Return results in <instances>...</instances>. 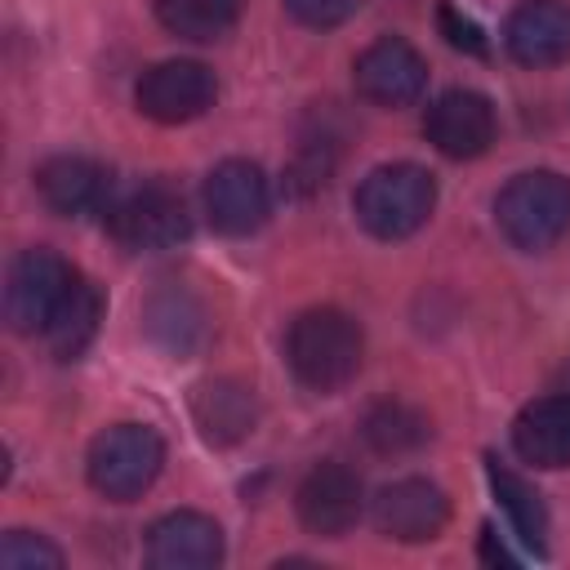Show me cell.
I'll list each match as a JSON object with an SVG mask.
<instances>
[{
  "instance_id": "cell-12",
  "label": "cell",
  "mask_w": 570,
  "mask_h": 570,
  "mask_svg": "<svg viewBox=\"0 0 570 570\" xmlns=\"http://www.w3.org/2000/svg\"><path fill=\"white\" fill-rule=\"evenodd\" d=\"M445 521H450V499L441 485L423 476L392 481L374 494V525L396 543H428L445 530Z\"/></svg>"
},
{
  "instance_id": "cell-15",
  "label": "cell",
  "mask_w": 570,
  "mask_h": 570,
  "mask_svg": "<svg viewBox=\"0 0 570 570\" xmlns=\"http://www.w3.org/2000/svg\"><path fill=\"white\" fill-rule=\"evenodd\" d=\"M503 45L521 67H557L570 58V4L525 0L503 27Z\"/></svg>"
},
{
  "instance_id": "cell-9",
  "label": "cell",
  "mask_w": 570,
  "mask_h": 570,
  "mask_svg": "<svg viewBox=\"0 0 570 570\" xmlns=\"http://www.w3.org/2000/svg\"><path fill=\"white\" fill-rule=\"evenodd\" d=\"M352 76H356V94L374 107H410L428 89V62L401 36H383L370 49H361Z\"/></svg>"
},
{
  "instance_id": "cell-26",
  "label": "cell",
  "mask_w": 570,
  "mask_h": 570,
  "mask_svg": "<svg viewBox=\"0 0 570 570\" xmlns=\"http://www.w3.org/2000/svg\"><path fill=\"white\" fill-rule=\"evenodd\" d=\"M481 557H485L490 566H512V561H517V557H512L503 543H494V530H490V525L481 530Z\"/></svg>"
},
{
  "instance_id": "cell-22",
  "label": "cell",
  "mask_w": 570,
  "mask_h": 570,
  "mask_svg": "<svg viewBox=\"0 0 570 570\" xmlns=\"http://www.w3.org/2000/svg\"><path fill=\"white\" fill-rule=\"evenodd\" d=\"M240 4L245 0H156V18L169 36L209 45L236 27Z\"/></svg>"
},
{
  "instance_id": "cell-3",
  "label": "cell",
  "mask_w": 570,
  "mask_h": 570,
  "mask_svg": "<svg viewBox=\"0 0 570 570\" xmlns=\"http://www.w3.org/2000/svg\"><path fill=\"white\" fill-rule=\"evenodd\" d=\"M499 232L517 249H548L570 232V178L557 169H525L517 174L494 200Z\"/></svg>"
},
{
  "instance_id": "cell-6",
  "label": "cell",
  "mask_w": 570,
  "mask_h": 570,
  "mask_svg": "<svg viewBox=\"0 0 570 570\" xmlns=\"http://www.w3.org/2000/svg\"><path fill=\"white\" fill-rule=\"evenodd\" d=\"M107 227L125 249L156 254V249H174L178 240H187L191 218H187V205H183L178 191L151 183V187H138V191L111 200L107 205Z\"/></svg>"
},
{
  "instance_id": "cell-4",
  "label": "cell",
  "mask_w": 570,
  "mask_h": 570,
  "mask_svg": "<svg viewBox=\"0 0 570 570\" xmlns=\"http://www.w3.org/2000/svg\"><path fill=\"white\" fill-rule=\"evenodd\" d=\"M160 468H165V441L147 423H111L89 441V454H85L89 485L111 503H129L147 494Z\"/></svg>"
},
{
  "instance_id": "cell-18",
  "label": "cell",
  "mask_w": 570,
  "mask_h": 570,
  "mask_svg": "<svg viewBox=\"0 0 570 570\" xmlns=\"http://www.w3.org/2000/svg\"><path fill=\"white\" fill-rule=\"evenodd\" d=\"M98 321H102V294H98L94 281H85V276L76 272L71 289L62 294V303H58V312L49 316V325H45L40 338L49 343V352H53L58 361H76V356L94 343Z\"/></svg>"
},
{
  "instance_id": "cell-11",
  "label": "cell",
  "mask_w": 570,
  "mask_h": 570,
  "mask_svg": "<svg viewBox=\"0 0 570 570\" xmlns=\"http://www.w3.org/2000/svg\"><path fill=\"white\" fill-rule=\"evenodd\" d=\"M294 508H298V521L321 534V539H343L356 521H361V508H365V490H361V476L343 463H316L303 481H298V494H294Z\"/></svg>"
},
{
  "instance_id": "cell-27",
  "label": "cell",
  "mask_w": 570,
  "mask_h": 570,
  "mask_svg": "<svg viewBox=\"0 0 570 570\" xmlns=\"http://www.w3.org/2000/svg\"><path fill=\"white\" fill-rule=\"evenodd\" d=\"M557 392H570V365L561 370V383H557Z\"/></svg>"
},
{
  "instance_id": "cell-5",
  "label": "cell",
  "mask_w": 570,
  "mask_h": 570,
  "mask_svg": "<svg viewBox=\"0 0 570 570\" xmlns=\"http://www.w3.org/2000/svg\"><path fill=\"white\" fill-rule=\"evenodd\" d=\"M71 281H76V267L67 258H58L53 249H45V245L22 249L9 263V281H4V321L18 334H45V325L58 312Z\"/></svg>"
},
{
  "instance_id": "cell-13",
  "label": "cell",
  "mask_w": 570,
  "mask_h": 570,
  "mask_svg": "<svg viewBox=\"0 0 570 570\" xmlns=\"http://www.w3.org/2000/svg\"><path fill=\"white\" fill-rule=\"evenodd\" d=\"M147 561L160 570H205L223 561V530L214 517L178 508L151 521L147 530Z\"/></svg>"
},
{
  "instance_id": "cell-8",
  "label": "cell",
  "mask_w": 570,
  "mask_h": 570,
  "mask_svg": "<svg viewBox=\"0 0 570 570\" xmlns=\"http://www.w3.org/2000/svg\"><path fill=\"white\" fill-rule=\"evenodd\" d=\"M200 200H205L209 227H218L223 236H249L267 223L272 187L254 160H223L209 169Z\"/></svg>"
},
{
  "instance_id": "cell-1",
  "label": "cell",
  "mask_w": 570,
  "mask_h": 570,
  "mask_svg": "<svg viewBox=\"0 0 570 570\" xmlns=\"http://www.w3.org/2000/svg\"><path fill=\"white\" fill-rule=\"evenodd\" d=\"M361 352H365L361 325L338 307H307L294 316V325L285 334V361H289L294 379L321 396H330L356 379Z\"/></svg>"
},
{
  "instance_id": "cell-24",
  "label": "cell",
  "mask_w": 570,
  "mask_h": 570,
  "mask_svg": "<svg viewBox=\"0 0 570 570\" xmlns=\"http://www.w3.org/2000/svg\"><path fill=\"white\" fill-rule=\"evenodd\" d=\"M285 9L294 22H303L312 31H330V27L347 22L361 9V0H285Z\"/></svg>"
},
{
  "instance_id": "cell-23",
  "label": "cell",
  "mask_w": 570,
  "mask_h": 570,
  "mask_svg": "<svg viewBox=\"0 0 570 570\" xmlns=\"http://www.w3.org/2000/svg\"><path fill=\"white\" fill-rule=\"evenodd\" d=\"M0 561H4L9 570H36V566L58 570V566H62V552H58V548H53L45 534L9 530V534L0 539Z\"/></svg>"
},
{
  "instance_id": "cell-10",
  "label": "cell",
  "mask_w": 570,
  "mask_h": 570,
  "mask_svg": "<svg viewBox=\"0 0 570 570\" xmlns=\"http://www.w3.org/2000/svg\"><path fill=\"white\" fill-rule=\"evenodd\" d=\"M494 107L485 94L476 89H445L432 98L428 116H423V134L428 142L441 151V156H454V160H472L481 151H490L494 142Z\"/></svg>"
},
{
  "instance_id": "cell-17",
  "label": "cell",
  "mask_w": 570,
  "mask_h": 570,
  "mask_svg": "<svg viewBox=\"0 0 570 570\" xmlns=\"http://www.w3.org/2000/svg\"><path fill=\"white\" fill-rule=\"evenodd\" d=\"M191 414H196V428L205 432V441L236 445V441H245L254 432L258 401H254V387H245L236 379H209V383L196 387Z\"/></svg>"
},
{
  "instance_id": "cell-16",
  "label": "cell",
  "mask_w": 570,
  "mask_h": 570,
  "mask_svg": "<svg viewBox=\"0 0 570 570\" xmlns=\"http://www.w3.org/2000/svg\"><path fill=\"white\" fill-rule=\"evenodd\" d=\"M512 445L534 468H570V392L530 401L512 423Z\"/></svg>"
},
{
  "instance_id": "cell-25",
  "label": "cell",
  "mask_w": 570,
  "mask_h": 570,
  "mask_svg": "<svg viewBox=\"0 0 570 570\" xmlns=\"http://www.w3.org/2000/svg\"><path fill=\"white\" fill-rule=\"evenodd\" d=\"M436 22H441V36H445L454 49H463V53H472V58H485V53H490L485 31H481L472 18H463L454 4H441V9H436Z\"/></svg>"
},
{
  "instance_id": "cell-21",
  "label": "cell",
  "mask_w": 570,
  "mask_h": 570,
  "mask_svg": "<svg viewBox=\"0 0 570 570\" xmlns=\"http://www.w3.org/2000/svg\"><path fill=\"white\" fill-rule=\"evenodd\" d=\"M147 330H151V338L160 347L191 352L200 343V334H205V312L187 289L169 285V289H156L147 298Z\"/></svg>"
},
{
  "instance_id": "cell-14",
  "label": "cell",
  "mask_w": 570,
  "mask_h": 570,
  "mask_svg": "<svg viewBox=\"0 0 570 570\" xmlns=\"http://www.w3.org/2000/svg\"><path fill=\"white\" fill-rule=\"evenodd\" d=\"M36 191L53 214L85 218V214H102L111 205V174H107V165L67 151V156H49L36 169Z\"/></svg>"
},
{
  "instance_id": "cell-20",
  "label": "cell",
  "mask_w": 570,
  "mask_h": 570,
  "mask_svg": "<svg viewBox=\"0 0 570 570\" xmlns=\"http://www.w3.org/2000/svg\"><path fill=\"white\" fill-rule=\"evenodd\" d=\"M361 436L374 454H387V459H401V454H414L428 445L432 436V423L423 410L405 405V401H379L365 410L361 419Z\"/></svg>"
},
{
  "instance_id": "cell-7",
  "label": "cell",
  "mask_w": 570,
  "mask_h": 570,
  "mask_svg": "<svg viewBox=\"0 0 570 570\" xmlns=\"http://www.w3.org/2000/svg\"><path fill=\"white\" fill-rule=\"evenodd\" d=\"M218 98V80L205 62L196 58H169V62H156L138 76V89H134V102L147 120L156 125H183V120H196L214 107Z\"/></svg>"
},
{
  "instance_id": "cell-2",
  "label": "cell",
  "mask_w": 570,
  "mask_h": 570,
  "mask_svg": "<svg viewBox=\"0 0 570 570\" xmlns=\"http://www.w3.org/2000/svg\"><path fill=\"white\" fill-rule=\"evenodd\" d=\"M356 223L379 236V240H405L414 236L432 209H436V178L414 165V160H396V165H379L361 178L356 196H352Z\"/></svg>"
},
{
  "instance_id": "cell-19",
  "label": "cell",
  "mask_w": 570,
  "mask_h": 570,
  "mask_svg": "<svg viewBox=\"0 0 570 570\" xmlns=\"http://www.w3.org/2000/svg\"><path fill=\"white\" fill-rule=\"evenodd\" d=\"M485 476H490V490H494V499H499L508 525L517 530V539L530 543L534 552H543V539H548V508H543L539 490H534L521 472H512L508 463H499V459H485Z\"/></svg>"
}]
</instances>
